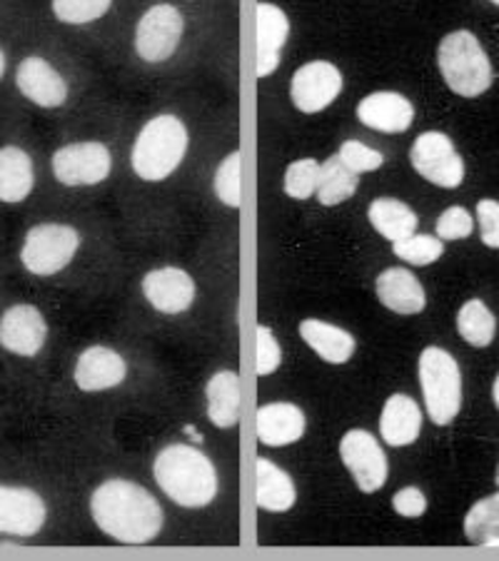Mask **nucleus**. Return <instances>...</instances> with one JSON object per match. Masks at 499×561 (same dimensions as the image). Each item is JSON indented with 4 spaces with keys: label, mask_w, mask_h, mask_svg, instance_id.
<instances>
[{
    "label": "nucleus",
    "mask_w": 499,
    "mask_h": 561,
    "mask_svg": "<svg viewBox=\"0 0 499 561\" xmlns=\"http://www.w3.org/2000/svg\"><path fill=\"white\" fill-rule=\"evenodd\" d=\"M90 514L98 529L123 545H148L162 529L156 496L131 479H107L90 496Z\"/></svg>",
    "instance_id": "1"
},
{
    "label": "nucleus",
    "mask_w": 499,
    "mask_h": 561,
    "mask_svg": "<svg viewBox=\"0 0 499 561\" xmlns=\"http://www.w3.org/2000/svg\"><path fill=\"white\" fill-rule=\"evenodd\" d=\"M152 474L160 490L188 510L207 506L217 494V472L211 457L183 442L160 451L152 465Z\"/></svg>",
    "instance_id": "2"
},
{
    "label": "nucleus",
    "mask_w": 499,
    "mask_h": 561,
    "mask_svg": "<svg viewBox=\"0 0 499 561\" xmlns=\"http://www.w3.org/2000/svg\"><path fill=\"white\" fill-rule=\"evenodd\" d=\"M190 135L185 123L175 115H158L143 125L135 138L131 165L145 183H160L170 178L185 160Z\"/></svg>",
    "instance_id": "3"
},
{
    "label": "nucleus",
    "mask_w": 499,
    "mask_h": 561,
    "mask_svg": "<svg viewBox=\"0 0 499 561\" xmlns=\"http://www.w3.org/2000/svg\"><path fill=\"white\" fill-rule=\"evenodd\" d=\"M438 66L447 88L462 98L487 93L495 80L489 56L469 31L444 35L438 48Z\"/></svg>",
    "instance_id": "4"
},
{
    "label": "nucleus",
    "mask_w": 499,
    "mask_h": 561,
    "mask_svg": "<svg viewBox=\"0 0 499 561\" xmlns=\"http://www.w3.org/2000/svg\"><path fill=\"white\" fill-rule=\"evenodd\" d=\"M420 385L434 424H450L462 410V375L455 357L442 347H428L420 355Z\"/></svg>",
    "instance_id": "5"
},
{
    "label": "nucleus",
    "mask_w": 499,
    "mask_h": 561,
    "mask_svg": "<svg viewBox=\"0 0 499 561\" xmlns=\"http://www.w3.org/2000/svg\"><path fill=\"white\" fill-rule=\"evenodd\" d=\"M80 250V234L63 222H41L25 232L21 262L35 277H50L66 270Z\"/></svg>",
    "instance_id": "6"
},
{
    "label": "nucleus",
    "mask_w": 499,
    "mask_h": 561,
    "mask_svg": "<svg viewBox=\"0 0 499 561\" xmlns=\"http://www.w3.org/2000/svg\"><path fill=\"white\" fill-rule=\"evenodd\" d=\"M53 175L66 187L100 185L113 170V156L105 142L80 140L63 145L50 158Z\"/></svg>",
    "instance_id": "7"
},
{
    "label": "nucleus",
    "mask_w": 499,
    "mask_h": 561,
    "mask_svg": "<svg viewBox=\"0 0 499 561\" xmlns=\"http://www.w3.org/2000/svg\"><path fill=\"white\" fill-rule=\"evenodd\" d=\"M410 162L428 183L444 190H455L465 180V160L460 158L447 135L438 130L422 133L415 140Z\"/></svg>",
    "instance_id": "8"
},
{
    "label": "nucleus",
    "mask_w": 499,
    "mask_h": 561,
    "mask_svg": "<svg viewBox=\"0 0 499 561\" xmlns=\"http://www.w3.org/2000/svg\"><path fill=\"white\" fill-rule=\"evenodd\" d=\"M183 31L185 21L175 5H152L138 21V28H135V53L145 62L168 60L178 50Z\"/></svg>",
    "instance_id": "9"
},
{
    "label": "nucleus",
    "mask_w": 499,
    "mask_h": 561,
    "mask_svg": "<svg viewBox=\"0 0 499 561\" xmlns=\"http://www.w3.org/2000/svg\"><path fill=\"white\" fill-rule=\"evenodd\" d=\"M340 457L352 479H355L360 492L372 494L383 490L389 474L387 457L370 432L350 430L344 434L340 442Z\"/></svg>",
    "instance_id": "10"
},
{
    "label": "nucleus",
    "mask_w": 499,
    "mask_h": 561,
    "mask_svg": "<svg viewBox=\"0 0 499 561\" xmlns=\"http://www.w3.org/2000/svg\"><path fill=\"white\" fill-rule=\"evenodd\" d=\"M342 93V72L330 60H310L295 70L290 98L299 113L315 115L330 107Z\"/></svg>",
    "instance_id": "11"
},
{
    "label": "nucleus",
    "mask_w": 499,
    "mask_h": 561,
    "mask_svg": "<svg viewBox=\"0 0 499 561\" xmlns=\"http://www.w3.org/2000/svg\"><path fill=\"white\" fill-rule=\"evenodd\" d=\"M45 340H48V322L35 305H13L0 317V347L11 355H41Z\"/></svg>",
    "instance_id": "12"
},
{
    "label": "nucleus",
    "mask_w": 499,
    "mask_h": 561,
    "mask_svg": "<svg viewBox=\"0 0 499 561\" xmlns=\"http://www.w3.org/2000/svg\"><path fill=\"white\" fill-rule=\"evenodd\" d=\"M48 522V504L29 486L0 484V534L35 537Z\"/></svg>",
    "instance_id": "13"
},
{
    "label": "nucleus",
    "mask_w": 499,
    "mask_h": 561,
    "mask_svg": "<svg viewBox=\"0 0 499 561\" xmlns=\"http://www.w3.org/2000/svg\"><path fill=\"white\" fill-rule=\"evenodd\" d=\"M15 88L21 90L25 101L43 107V111H56L68 103V83L60 72L41 56H29L18 62L15 68Z\"/></svg>",
    "instance_id": "14"
},
{
    "label": "nucleus",
    "mask_w": 499,
    "mask_h": 561,
    "mask_svg": "<svg viewBox=\"0 0 499 561\" xmlns=\"http://www.w3.org/2000/svg\"><path fill=\"white\" fill-rule=\"evenodd\" d=\"M143 293L158 312L183 314L195 300V283L185 270L160 267L143 277Z\"/></svg>",
    "instance_id": "15"
},
{
    "label": "nucleus",
    "mask_w": 499,
    "mask_h": 561,
    "mask_svg": "<svg viewBox=\"0 0 499 561\" xmlns=\"http://www.w3.org/2000/svg\"><path fill=\"white\" fill-rule=\"evenodd\" d=\"M125 377H128L125 359L105 345L88 347L78 357L76 369H72V379L83 392H105V389L123 385Z\"/></svg>",
    "instance_id": "16"
},
{
    "label": "nucleus",
    "mask_w": 499,
    "mask_h": 561,
    "mask_svg": "<svg viewBox=\"0 0 499 561\" xmlns=\"http://www.w3.org/2000/svg\"><path fill=\"white\" fill-rule=\"evenodd\" d=\"M358 121L377 133L397 135L410 130L415 123V105L405 95L379 90V93L362 98L358 105Z\"/></svg>",
    "instance_id": "17"
},
{
    "label": "nucleus",
    "mask_w": 499,
    "mask_h": 561,
    "mask_svg": "<svg viewBox=\"0 0 499 561\" xmlns=\"http://www.w3.org/2000/svg\"><path fill=\"white\" fill-rule=\"evenodd\" d=\"M258 28V76L268 78L280 66V53L290 38V21L283 8L272 3H258L256 8Z\"/></svg>",
    "instance_id": "18"
},
{
    "label": "nucleus",
    "mask_w": 499,
    "mask_h": 561,
    "mask_svg": "<svg viewBox=\"0 0 499 561\" xmlns=\"http://www.w3.org/2000/svg\"><path fill=\"white\" fill-rule=\"evenodd\" d=\"M305 412L293 402H272L258 410V439L268 447H285L303 439Z\"/></svg>",
    "instance_id": "19"
},
{
    "label": "nucleus",
    "mask_w": 499,
    "mask_h": 561,
    "mask_svg": "<svg viewBox=\"0 0 499 561\" xmlns=\"http://www.w3.org/2000/svg\"><path fill=\"white\" fill-rule=\"evenodd\" d=\"M375 289L379 302L397 314H420L428 305L422 283L405 267H389L379 273Z\"/></svg>",
    "instance_id": "20"
},
{
    "label": "nucleus",
    "mask_w": 499,
    "mask_h": 561,
    "mask_svg": "<svg viewBox=\"0 0 499 561\" xmlns=\"http://www.w3.org/2000/svg\"><path fill=\"white\" fill-rule=\"evenodd\" d=\"M35 187L33 158L18 145L0 148V203L18 205L29 201Z\"/></svg>",
    "instance_id": "21"
},
{
    "label": "nucleus",
    "mask_w": 499,
    "mask_h": 561,
    "mask_svg": "<svg viewBox=\"0 0 499 561\" xmlns=\"http://www.w3.org/2000/svg\"><path fill=\"white\" fill-rule=\"evenodd\" d=\"M422 412L412 397L393 394L383 407L379 432L389 447H407L420 437Z\"/></svg>",
    "instance_id": "22"
},
{
    "label": "nucleus",
    "mask_w": 499,
    "mask_h": 561,
    "mask_svg": "<svg viewBox=\"0 0 499 561\" xmlns=\"http://www.w3.org/2000/svg\"><path fill=\"white\" fill-rule=\"evenodd\" d=\"M299 337L305 345L317 352V357L328 365H344L355 355V337L338 324L322 320H303L299 322Z\"/></svg>",
    "instance_id": "23"
},
{
    "label": "nucleus",
    "mask_w": 499,
    "mask_h": 561,
    "mask_svg": "<svg viewBox=\"0 0 499 561\" xmlns=\"http://www.w3.org/2000/svg\"><path fill=\"white\" fill-rule=\"evenodd\" d=\"M256 500L265 512L283 514L295 506V484L285 469H280L275 461L258 459L256 465Z\"/></svg>",
    "instance_id": "24"
},
{
    "label": "nucleus",
    "mask_w": 499,
    "mask_h": 561,
    "mask_svg": "<svg viewBox=\"0 0 499 561\" xmlns=\"http://www.w3.org/2000/svg\"><path fill=\"white\" fill-rule=\"evenodd\" d=\"M207 417L220 430H230L240 420V377L223 369L207 382Z\"/></svg>",
    "instance_id": "25"
},
{
    "label": "nucleus",
    "mask_w": 499,
    "mask_h": 561,
    "mask_svg": "<svg viewBox=\"0 0 499 561\" xmlns=\"http://www.w3.org/2000/svg\"><path fill=\"white\" fill-rule=\"evenodd\" d=\"M367 220L389 242L410 238V234L417 232V225H420L412 207L402 201H395V197H377V201H372L367 207Z\"/></svg>",
    "instance_id": "26"
},
{
    "label": "nucleus",
    "mask_w": 499,
    "mask_h": 561,
    "mask_svg": "<svg viewBox=\"0 0 499 561\" xmlns=\"http://www.w3.org/2000/svg\"><path fill=\"white\" fill-rule=\"evenodd\" d=\"M358 187L360 175L352 173V170L340 160V156H332L320 165V183H317L315 197L320 201V205L334 207L350 201V197L358 193Z\"/></svg>",
    "instance_id": "27"
},
{
    "label": "nucleus",
    "mask_w": 499,
    "mask_h": 561,
    "mask_svg": "<svg viewBox=\"0 0 499 561\" xmlns=\"http://www.w3.org/2000/svg\"><path fill=\"white\" fill-rule=\"evenodd\" d=\"M465 537L477 547H499V492L479 500L467 512Z\"/></svg>",
    "instance_id": "28"
},
{
    "label": "nucleus",
    "mask_w": 499,
    "mask_h": 561,
    "mask_svg": "<svg viewBox=\"0 0 499 561\" xmlns=\"http://www.w3.org/2000/svg\"><path fill=\"white\" fill-rule=\"evenodd\" d=\"M497 320L483 300H469L457 312V332L460 337L469 342L472 347H489L495 340Z\"/></svg>",
    "instance_id": "29"
},
{
    "label": "nucleus",
    "mask_w": 499,
    "mask_h": 561,
    "mask_svg": "<svg viewBox=\"0 0 499 561\" xmlns=\"http://www.w3.org/2000/svg\"><path fill=\"white\" fill-rule=\"evenodd\" d=\"M393 252L395 257L405 260L407 265L415 267H424L438 262L444 255V242L438 238V234H410V238L393 242Z\"/></svg>",
    "instance_id": "30"
},
{
    "label": "nucleus",
    "mask_w": 499,
    "mask_h": 561,
    "mask_svg": "<svg viewBox=\"0 0 499 561\" xmlns=\"http://www.w3.org/2000/svg\"><path fill=\"white\" fill-rule=\"evenodd\" d=\"M317 183H320V162L303 158L285 170L283 190L290 201H310L317 193Z\"/></svg>",
    "instance_id": "31"
},
{
    "label": "nucleus",
    "mask_w": 499,
    "mask_h": 561,
    "mask_svg": "<svg viewBox=\"0 0 499 561\" xmlns=\"http://www.w3.org/2000/svg\"><path fill=\"white\" fill-rule=\"evenodd\" d=\"M111 5L113 0H53V15L66 25H86L100 21Z\"/></svg>",
    "instance_id": "32"
},
{
    "label": "nucleus",
    "mask_w": 499,
    "mask_h": 561,
    "mask_svg": "<svg viewBox=\"0 0 499 561\" xmlns=\"http://www.w3.org/2000/svg\"><path fill=\"white\" fill-rule=\"evenodd\" d=\"M217 201L228 207H240L242 195H240V152L235 150L228 158L220 162V168L215 170L213 180Z\"/></svg>",
    "instance_id": "33"
},
{
    "label": "nucleus",
    "mask_w": 499,
    "mask_h": 561,
    "mask_svg": "<svg viewBox=\"0 0 499 561\" xmlns=\"http://www.w3.org/2000/svg\"><path fill=\"white\" fill-rule=\"evenodd\" d=\"M340 160L348 165L352 173L362 175V173H375L385 165V156L375 148H370V145L360 142V140H348L340 145Z\"/></svg>",
    "instance_id": "34"
},
{
    "label": "nucleus",
    "mask_w": 499,
    "mask_h": 561,
    "mask_svg": "<svg viewBox=\"0 0 499 561\" xmlns=\"http://www.w3.org/2000/svg\"><path fill=\"white\" fill-rule=\"evenodd\" d=\"M475 230V220H472V215L465 210V207H447L440 217H438V225H434V234L442 242H455V240H465Z\"/></svg>",
    "instance_id": "35"
},
{
    "label": "nucleus",
    "mask_w": 499,
    "mask_h": 561,
    "mask_svg": "<svg viewBox=\"0 0 499 561\" xmlns=\"http://www.w3.org/2000/svg\"><path fill=\"white\" fill-rule=\"evenodd\" d=\"M283 362V350H280L275 334H272L270 328L260 324L258 328V375L268 377L275 373Z\"/></svg>",
    "instance_id": "36"
},
{
    "label": "nucleus",
    "mask_w": 499,
    "mask_h": 561,
    "mask_svg": "<svg viewBox=\"0 0 499 561\" xmlns=\"http://www.w3.org/2000/svg\"><path fill=\"white\" fill-rule=\"evenodd\" d=\"M475 215H477L479 232H483L485 245L499 250V203L485 197V201L477 203Z\"/></svg>",
    "instance_id": "37"
},
{
    "label": "nucleus",
    "mask_w": 499,
    "mask_h": 561,
    "mask_svg": "<svg viewBox=\"0 0 499 561\" xmlns=\"http://www.w3.org/2000/svg\"><path fill=\"white\" fill-rule=\"evenodd\" d=\"M393 510L399 514V517L415 519L422 517L428 512V496H424L417 486H405L393 496Z\"/></svg>",
    "instance_id": "38"
},
{
    "label": "nucleus",
    "mask_w": 499,
    "mask_h": 561,
    "mask_svg": "<svg viewBox=\"0 0 499 561\" xmlns=\"http://www.w3.org/2000/svg\"><path fill=\"white\" fill-rule=\"evenodd\" d=\"M5 68H8V60H5V50L0 48V80L5 76Z\"/></svg>",
    "instance_id": "39"
},
{
    "label": "nucleus",
    "mask_w": 499,
    "mask_h": 561,
    "mask_svg": "<svg viewBox=\"0 0 499 561\" xmlns=\"http://www.w3.org/2000/svg\"><path fill=\"white\" fill-rule=\"evenodd\" d=\"M492 400H495L497 410H499V375H497V379H495V387H492Z\"/></svg>",
    "instance_id": "40"
},
{
    "label": "nucleus",
    "mask_w": 499,
    "mask_h": 561,
    "mask_svg": "<svg viewBox=\"0 0 499 561\" xmlns=\"http://www.w3.org/2000/svg\"><path fill=\"white\" fill-rule=\"evenodd\" d=\"M497 486H499V467H497Z\"/></svg>",
    "instance_id": "41"
},
{
    "label": "nucleus",
    "mask_w": 499,
    "mask_h": 561,
    "mask_svg": "<svg viewBox=\"0 0 499 561\" xmlns=\"http://www.w3.org/2000/svg\"><path fill=\"white\" fill-rule=\"evenodd\" d=\"M489 3H495V5H499V0H489Z\"/></svg>",
    "instance_id": "42"
}]
</instances>
